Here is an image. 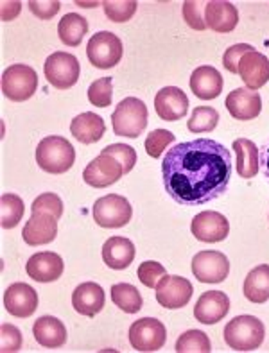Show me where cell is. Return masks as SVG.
Instances as JSON below:
<instances>
[{
  "label": "cell",
  "instance_id": "cell-25",
  "mask_svg": "<svg viewBox=\"0 0 269 353\" xmlns=\"http://www.w3.org/2000/svg\"><path fill=\"white\" fill-rule=\"evenodd\" d=\"M36 343L43 348H61L67 343V328L54 316H43L32 327Z\"/></svg>",
  "mask_w": 269,
  "mask_h": 353
},
{
  "label": "cell",
  "instance_id": "cell-44",
  "mask_svg": "<svg viewBox=\"0 0 269 353\" xmlns=\"http://www.w3.org/2000/svg\"><path fill=\"white\" fill-rule=\"evenodd\" d=\"M20 2H2V20L9 22L20 13Z\"/></svg>",
  "mask_w": 269,
  "mask_h": 353
},
{
  "label": "cell",
  "instance_id": "cell-4",
  "mask_svg": "<svg viewBox=\"0 0 269 353\" xmlns=\"http://www.w3.org/2000/svg\"><path fill=\"white\" fill-rule=\"evenodd\" d=\"M113 133L126 139H139L148 125V106L137 97H126L112 113Z\"/></svg>",
  "mask_w": 269,
  "mask_h": 353
},
{
  "label": "cell",
  "instance_id": "cell-14",
  "mask_svg": "<svg viewBox=\"0 0 269 353\" xmlns=\"http://www.w3.org/2000/svg\"><path fill=\"white\" fill-rule=\"evenodd\" d=\"M155 110L161 121L176 122L187 115L188 97L183 90L176 88V86H166L155 97Z\"/></svg>",
  "mask_w": 269,
  "mask_h": 353
},
{
  "label": "cell",
  "instance_id": "cell-40",
  "mask_svg": "<svg viewBox=\"0 0 269 353\" xmlns=\"http://www.w3.org/2000/svg\"><path fill=\"white\" fill-rule=\"evenodd\" d=\"M205 8L206 4H203V2H194V0L185 2L181 13H183V20L188 23V27H192L196 31H205Z\"/></svg>",
  "mask_w": 269,
  "mask_h": 353
},
{
  "label": "cell",
  "instance_id": "cell-12",
  "mask_svg": "<svg viewBox=\"0 0 269 353\" xmlns=\"http://www.w3.org/2000/svg\"><path fill=\"white\" fill-rule=\"evenodd\" d=\"M194 237L201 242H223L228 237L230 233V223L219 212H201L192 219V226H190Z\"/></svg>",
  "mask_w": 269,
  "mask_h": 353
},
{
  "label": "cell",
  "instance_id": "cell-10",
  "mask_svg": "<svg viewBox=\"0 0 269 353\" xmlns=\"http://www.w3.org/2000/svg\"><path fill=\"white\" fill-rule=\"evenodd\" d=\"M192 273L201 283H221L230 274V262L221 251H199L192 259Z\"/></svg>",
  "mask_w": 269,
  "mask_h": 353
},
{
  "label": "cell",
  "instance_id": "cell-45",
  "mask_svg": "<svg viewBox=\"0 0 269 353\" xmlns=\"http://www.w3.org/2000/svg\"><path fill=\"white\" fill-rule=\"evenodd\" d=\"M260 165H262V174L269 183V140L260 149Z\"/></svg>",
  "mask_w": 269,
  "mask_h": 353
},
{
  "label": "cell",
  "instance_id": "cell-15",
  "mask_svg": "<svg viewBox=\"0 0 269 353\" xmlns=\"http://www.w3.org/2000/svg\"><path fill=\"white\" fill-rule=\"evenodd\" d=\"M4 307L14 318H29L38 309V292L27 283H13L4 292Z\"/></svg>",
  "mask_w": 269,
  "mask_h": 353
},
{
  "label": "cell",
  "instance_id": "cell-11",
  "mask_svg": "<svg viewBox=\"0 0 269 353\" xmlns=\"http://www.w3.org/2000/svg\"><path fill=\"white\" fill-rule=\"evenodd\" d=\"M122 174H124V167L119 163V160L110 157V154L101 152L83 170V179H85V183L90 185V187L106 188L110 185L117 183L122 178Z\"/></svg>",
  "mask_w": 269,
  "mask_h": 353
},
{
  "label": "cell",
  "instance_id": "cell-20",
  "mask_svg": "<svg viewBox=\"0 0 269 353\" xmlns=\"http://www.w3.org/2000/svg\"><path fill=\"white\" fill-rule=\"evenodd\" d=\"M230 115L237 121H253L255 117L260 115L262 110V99H260L259 92L248 88H235L230 92L224 103Z\"/></svg>",
  "mask_w": 269,
  "mask_h": 353
},
{
  "label": "cell",
  "instance_id": "cell-9",
  "mask_svg": "<svg viewBox=\"0 0 269 353\" xmlns=\"http://www.w3.org/2000/svg\"><path fill=\"white\" fill-rule=\"evenodd\" d=\"M167 341L163 323L155 318H142L130 327V343L137 352H158Z\"/></svg>",
  "mask_w": 269,
  "mask_h": 353
},
{
  "label": "cell",
  "instance_id": "cell-5",
  "mask_svg": "<svg viewBox=\"0 0 269 353\" xmlns=\"http://www.w3.org/2000/svg\"><path fill=\"white\" fill-rule=\"evenodd\" d=\"M38 88V74L34 68L17 63L11 65L2 74V94L13 101V103H23L31 99Z\"/></svg>",
  "mask_w": 269,
  "mask_h": 353
},
{
  "label": "cell",
  "instance_id": "cell-13",
  "mask_svg": "<svg viewBox=\"0 0 269 353\" xmlns=\"http://www.w3.org/2000/svg\"><path fill=\"white\" fill-rule=\"evenodd\" d=\"M192 283L183 276H166L157 287V301L163 309H183L192 298Z\"/></svg>",
  "mask_w": 269,
  "mask_h": 353
},
{
  "label": "cell",
  "instance_id": "cell-2",
  "mask_svg": "<svg viewBox=\"0 0 269 353\" xmlns=\"http://www.w3.org/2000/svg\"><path fill=\"white\" fill-rule=\"evenodd\" d=\"M76 161V151L63 137H47L36 148V163L49 174H63Z\"/></svg>",
  "mask_w": 269,
  "mask_h": 353
},
{
  "label": "cell",
  "instance_id": "cell-1",
  "mask_svg": "<svg viewBox=\"0 0 269 353\" xmlns=\"http://www.w3.org/2000/svg\"><path fill=\"white\" fill-rule=\"evenodd\" d=\"M232 152L210 139L181 142L161 161L166 190L176 203L196 206L223 196L232 178Z\"/></svg>",
  "mask_w": 269,
  "mask_h": 353
},
{
  "label": "cell",
  "instance_id": "cell-18",
  "mask_svg": "<svg viewBox=\"0 0 269 353\" xmlns=\"http://www.w3.org/2000/svg\"><path fill=\"white\" fill-rule=\"evenodd\" d=\"M63 259L58 253H52V251H41V253H36L31 259L27 260L26 271L29 274V278H32L34 282L40 283H49L56 282L59 276L63 274Z\"/></svg>",
  "mask_w": 269,
  "mask_h": 353
},
{
  "label": "cell",
  "instance_id": "cell-8",
  "mask_svg": "<svg viewBox=\"0 0 269 353\" xmlns=\"http://www.w3.org/2000/svg\"><path fill=\"white\" fill-rule=\"evenodd\" d=\"M79 72L81 67L76 56L63 52V50L50 54L43 65V74L49 85L58 90H68L76 85L79 79Z\"/></svg>",
  "mask_w": 269,
  "mask_h": 353
},
{
  "label": "cell",
  "instance_id": "cell-6",
  "mask_svg": "<svg viewBox=\"0 0 269 353\" xmlns=\"http://www.w3.org/2000/svg\"><path fill=\"white\" fill-rule=\"evenodd\" d=\"M122 54H124V49H122L121 38L110 31L95 32L86 45L88 61L103 70L115 67L122 59Z\"/></svg>",
  "mask_w": 269,
  "mask_h": 353
},
{
  "label": "cell",
  "instance_id": "cell-31",
  "mask_svg": "<svg viewBox=\"0 0 269 353\" xmlns=\"http://www.w3.org/2000/svg\"><path fill=\"white\" fill-rule=\"evenodd\" d=\"M23 210H26V206H23L22 197L17 196V194H4L0 199V224H2V228L11 230L18 226V223L23 217Z\"/></svg>",
  "mask_w": 269,
  "mask_h": 353
},
{
  "label": "cell",
  "instance_id": "cell-19",
  "mask_svg": "<svg viewBox=\"0 0 269 353\" xmlns=\"http://www.w3.org/2000/svg\"><path fill=\"white\" fill-rule=\"evenodd\" d=\"M239 76L242 77L248 90L257 92L269 81V59L259 50H250L239 63Z\"/></svg>",
  "mask_w": 269,
  "mask_h": 353
},
{
  "label": "cell",
  "instance_id": "cell-33",
  "mask_svg": "<svg viewBox=\"0 0 269 353\" xmlns=\"http://www.w3.org/2000/svg\"><path fill=\"white\" fill-rule=\"evenodd\" d=\"M176 352L178 353H208L212 352V345L210 339L206 336L205 332L201 330H188L185 334L178 337L176 341Z\"/></svg>",
  "mask_w": 269,
  "mask_h": 353
},
{
  "label": "cell",
  "instance_id": "cell-16",
  "mask_svg": "<svg viewBox=\"0 0 269 353\" xmlns=\"http://www.w3.org/2000/svg\"><path fill=\"white\" fill-rule=\"evenodd\" d=\"M230 312V300L226 292L208 291L203 292L194 307V316L203 325H215L223 321Z\"/></svg>",
  "mask_w": 269,
  "mask_h": 353
},
{
  "label": "cell",
  "instance_id": "cell-35",
  "mask_svg": "<svg viewBox=\"0 0 269 353\" xmlns=\"http://www.w3.org/2000/svg\"><path fill=\"white\" fill-rule=\"evenodd\" d=\"M113 99V85L112 77H101L94 81L88 88V101L97 108L112 106Z\"/></svg>",
  "mask_w": 269,
  "mask_h": 353
},
{
  "label": "cell",
  "instance_id": "cell-24",
  "mask_svg": "<svg viewBox=\"0 0 269 353\" xmlns=\"http://www.w3.org/2000/svg\"><path fill=\"white\" fill-rule=\"evenodd\" d=\"M106 125H104L103 117H99L97 113L85 112L77 115L70 124V133L77 142L90 145L103 139Z\"/></svg>",
  "mask_w": 269,
  "mask_h": 353
},
{
  "label": "cell",
  "instance_id": "cell-28",
  "mask_svg": "<svg viewBox=\"0 0 269 353\" xmlns=\"http://www.w3.org/2000/svg\"><path fill=\"white\" fill-rule=\"evenodd\" d=\"M244 296L251 303H266L269 300V265H257L244 280Z\"/></svg>",
  "mask_w": 269,
  "mask_h": 353
},
{
  "label": "cell",
  "instance_id": "cell-32",
  "mask_svg": "<svg viewBox=\"0 0 269 353\" xmlns=\"http://www.w3.org/2000/svg\"><path fill=\"white\" fill-rule=\"evenodd\" d=\"M219 122V113L210 106H197L187 121L188 131L192 133H208L214 131Z\"/></svg>",
  "mask_w": 269,
  "mask_h": 353
},
{
  "label": "cell",
  "instance_id": "cell-30",
  "mask_svg": "<svg viewBox=\"0 0 269 353\" xmlns=\"http://www.w3.org/2000/svg\"><path fill=\"white\" fill-rule=\"evenodd\" d=\"M112 301L115 307L124 310L126 314H137L142 309V296H140L139 289L131 283H115L112 285Z\"/></svg>",
  "mask_w": 269,
  "mask_h": 353
},
{
  "label": "cell",
  "instance_id": "cell-3",
  "mask_svg": "<svg viewBox=\"0 0 269 353\" xmlns=\"http://www.w3.org/2000/svg\"><path fill=\"white\" fill-rule=\"evenodd\" d=\"M264 323L255 316H237L224 328V341L235 352H253L264 343Z\"/></svg>",
  "mask_w": 269,
  "mask_h": 353
},
{
  "label": "cell",
  "instance_id": "cell-43",
  "mask_svg": "<svg viewBox=\"0 0 269 353\" xmlns=\"http://www.w3.org/2000/svg\"><path fill=\"white\" fill-rule=\"evenodd\" d=\"M29 9L32 11V14L40 18V20H49L52 18L54 14L58 13L61 4H59L58 0H49V2H38V0H31L29 2Z\"/></svg>",
  "mask_w": 269,
  "mask_h": 353
},
{
  "label": "cell",
  "instance_id": "cell-21",
  "mask_svg": "<svg viewBox=\"0 0 269 353\" xmlns=\"http://www.w3.org/2000/svg\"><path fill=\"white\" fill-rule=\"evenodd\" d=\"M104 291L103 287L95 282L81 283L76 287V291L72 292V307L81 316L94 318L104 307Z\"/></svg>",
  "mask_w": 269,
  "mask_h": 353
},
{
  "label": "cell",
  "instance_id": "cell-17",
  "mask_svg": "<svg viewBox=\"0 0 269 353\" xmlns=\"http://www.w3.org/2000/svg\"><path fill=\"white\" fill-rule=\"evenodd\" d=\"M58 235V219L50 214H32L22 230V237L29 246H45Z\"/></svg>",
  "mask_w": 269,
  "mask_h": 353
},
{
  "label": "cell",
  "instance_id": "cell-41",
  "mask_svg": "<svg viewBox=\"0 0 269 353\" xmlns=\"http://www.w3.org/2000/svg\"><path fill=\"white\" fill-rule=\"evenodd\" d=\"M22 348V334L14 325H2L0 328V350L2 352H18Z\"/></svg>",
  "mask_w": 269,
  "mask_h": 353
},
{
  "label": "cell",
  "instance_id": "cell-42",
  "mask_svg": "<svg viewBox=\"0 0 269 353\" xmlns=\"http://www.w3.org/2000/svg\"><path fill=\"white\" fill-rule=\"evenodd\" d=\"M253 50V47L248 43H237L226 49L223 56V67L230 72V74H239V63H241L242 56L246 52Z\"/></svg>",
  "mask_w": 269,
  "mask_h": 353
},
{
  "label": "cell",
  "instance_id": "cell-38",
  "mask_svg": "<svg viewBox=\"0 0 269 353\" xmlns=\"http://www.w3.org/2000/svg\"><path fill=\"white\" fill-rule=\"evenodd\" d=\"M103 152L119 160V163L124 167V174L131 172L134 163H137V152L131 145H126V143H110L103 149Z\"/></svg>",
  "mask_w": 269,
  "mask_h": 353
},
{
  "label": "cell",
  "instance_id": "cell-7",
  "mask_svg": "<svg viewBox=\"0 0 269 353\" xmlns=\"http://www.w3.org/2000/svg\"><path fill=\"white\" fill-rule=\"evenodd\" d=\"M92 214L101 228H122L131 221L133 208L124 196L108 194L95 201Z\"/></svg>",
  "mask_w": 269,
  "mask_h": 353
},
{
  "label": "cell",
  "instance_id": "cell-37",
  "mask_svg": "<svg viewBox=\"0 0 269 353\" xmlns=\"http://www.w3.org/2000/svg\"><path fill=\"white\" fill-rule=\"evenodd\" d=\"M139 274V280L149 289H157L158 283L167 276L166 268L160 264V262H155V260H148V262H142L137 271Z\"/></svg>",
  "mask_w": 269,
  "mask_h": 353
},
{
  "label": "cell",
  "instance_id": "cell-26",
  "mask_svg": "<svg viewBox=\"0 0 269 353\" xmlns=\"http://www.w3.org/2000/svg\"><path fill=\"white\" fill-rule=\"evenodd\" d=\"M103 260L108 268L115 269V271L128 269L134 260L133 242L126 237L108 239L103 246Z\"/></svg>",
  "mask_w": 269,
  "mask_h": 353
},
{
  "label": "cell",
  "instance_id": "cell-27",
  "mask_svg": "<svg viewBox=\"0 0 269 353\" xmlns=\"http://www.w3.org/2000/svg\"><path fill=\"white\" fill-rule=\"evenodd\" d=\"M232 149L237 154V172L241 178L251 179L255 178L259 172L260 154L259 148L255 142H251L250 139H237L233 140Z\"/></svg>",
  "mask_w": 269,
  "mask_h": 353
},
{
  "label": "cell",
  "instance_id": "cell-34",
  "mask_svg": "<svg viewBox=\"0 0 269 353\" xmlns=\"http://www.w3.org/2000/svg\"><path fill=\"white\" fill-rule=\"evenodd\" d=\"M137 6H139L137 4V0H119V2H115V0H106V2H103L106 17L110 18L112 22L117 23L131 20L134 11H137Z\"/></svg>",
  "mask_w": 269,
  "mask_h": 353
},
{
  "label": "cell",
  "instance_id": "cell-22",
  "mask_svg": "<svg viewBox=\"0 0 269 353\" xmlns=\"http://www.w3.org/2000/svg\"><path fill=\"white\" fill-rule=\"evenodd\" d=\"M205 22L215 32H232L239 23V11L232 2L212 0L206 2Z\"/></svg>",
  "mask_w": 269,
  "mask_h": 353
},
{
  "label": "cell",
  "instance_id": "cell-29",
  "mask_svg": "<svg viewBox=\"0 0 269 353\" xmlns=\"http://www.w3.org/2000/svg\"><path fill=\"white\" fill-rule=\"evenodd\" d=\"M88 32V22L85 17L77 13H68L59 20L58 34L59 40L68 47H77Z\"/></svg>",
  "mask_w": 269,
  "mask_h": 353
},
{
  "label": "cell",
  "instance_id": "cell-39",
  "mask_svg": "<svg viewBox=\"0 0 269 353\" xmlns=\"http://www.w3.org/2000/svg\"><path fill=\"white\" fill-rule=\"evenodd\" d=\"M31 210L32 214L43 212V214H50L54 215L56 219H59L63 215V203L61 199H59V196H56V194L52 192H47L36 197L31 205Z\"/></svg>",
  "mask_w": 269,
  "mask_h": 353
},
{
  "label": "cell",
  "instance_id": "cell-23",
  "mask_svg": "<svg viewBox=\"0 0 269 353\" xmlns=\"http://www.w3.org/2000/svg\"><path fill=\"white\" fill-rule=\"evenodd\" d=\"M190 90L201 101L219 97L223 92V77H221L219 70L210 65L197 67L190 76Z\"/></svg>",
  "mask_w": 269,
  "mask_h": 353
},
{
  "label": "cell",
  "instance_id": "cell-36",
  "mask_svg": "<svg viewBox=\"0 0 269 353\" xmlns=\"http://www.w3.org/2000/svg\"><path fill=\"white\" fill-rule=\"evenodd\" d=\"M176 140V134L167 130H155L148 134L146 139V151L151 158H160V154L169 148L170 143Z\"/></svg>",
  "mask_w": 269,
  "mask_h": 353
}]
</instances>
